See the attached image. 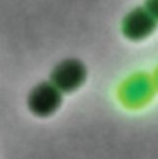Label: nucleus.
I'll use <instances>...</instances> for the list:
<instances>
[{"mask_svg":"<svg viewBox=\"0 0 158 159\" xmlns=\"http://www.w3.org/2000/svg\"><path fill=\"white\" fill-rule=\"evenodd\" d=\"M154 15L148 10L143 7L133 8L130 13L125 15L122 21V30L126 36L133 39H139L142 36L147 35L156 25Z\"/></svg>","mask_w":158,"mask_h":159,"instance_id":"3","label":"nucleus"},{"mask_svg":"<svg viewBox=\"0 0 158 159\" xmlns=\"http://www.w3.org/2000/svg\"><path fill=\"white\" fill-rule=\"evenodd\" d=\"M61 102V93L49 82L36 84L28 96V107L32 112L40 116H47L58 108Z\"/></svg>","mask_w":158,"mask_h":159,"instance_id":"2","label":"nucleus"},{"mask_svg":"<svg viewBox=\"0 0 158 159\" xmlns=\"http://www.w3.org/2000/svg\"><path fill=\"white\" fill-rule=\"evenodd\" d=\"M86 68L77 58H67L58 62L50 73L51 83L58 90L71 91L83 82Z\"/></svg>","mask_w":158,"mask_h":159,"instance_id":"1","label":"nucleus"},{"mask_svg":"<svg viewBox=\"0 0 158 159\" xmlns=\"http://www.w3.org/2000/svg\"><path fill=\"white\" fill-rule=\"evenodd\" d=\"M146 6H147V10L150 11L151 14L158 17V0H147Z\"/></svg>","mask_w":158,"mask_h":159,"instance_id":"4","label":"nucleus"}]
</instances>
